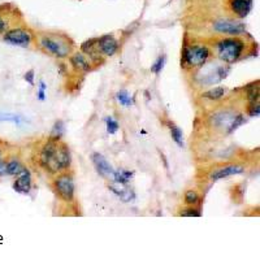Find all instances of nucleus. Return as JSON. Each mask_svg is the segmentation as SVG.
<instances>
[{
  "label": "nucleus",
  "instance_id": "obj_29",
  "mask_svg": "<svg viewBox=\"0 0 260 261\" xmlns=\"http://www.w3.org/2000/svg\"><path fill=\"white\" fill-rule=\"evenodd\" d=\"M7 174V162L4 160H0V177Z\"/></svg>",
  "mask_w": 260,
  "mask_h": 261
},
{
  "label": "nucleus",
  "instance_id": "obj_5",
  "mask_svg": "<svg viewBox=\"0 0 260 261\" xmlns=\"http://www.w3.org/2000/svg\"><path fill=\"white\" fill-rule=\"evenodd\" d=\"M53 187L56 195L62 202H72L74 198V179L71 174L60 173L53 181Z\"/></svg>",
  "mask_w": 260,
  "mask_h": 261
},
{
  "label": "nucleus",
  "instance_id": "obj_25",
  "mask_svg": "<svg viewBox=\"0 0 260 261\" xmlns=\"http://www.w3.org/2000/svg\"><path fill=\"white\" fill-rule=\"evenodd\" d=\"M248 115L251 117H259L260 115V107L259 102H251L248 104Z\"/></svg>",
  "mask_w": 260,
  "mask_h": 261
},
{
  "label": "nucleus",
  "instance_id": "obj_30",
  "mask_svg": "<svg viewBox=\"0 0 260 261\" xmlns=\"http://www.w3.org/2000/svg\"><path fill=\"white\" fill-rule=\"evenodd\" d=\"M6 27H7V22L3 20V18L0 17V32H3L4 30H6Z\"/></svg>",
  "mask_w": 260,
  "mask_h": 261
},
{
  "label": "nucleus",
  "instance_id": "obj_20",
  "mask_svg": "<svg viewBox=\"0 0 260 261\" xmlns=\"http://www.w3.org/2000/svg\"><path fill=\"white\" fill-rule=\"evenodd\" d=\"M169 130H171V135H172V138H173V141H175L178 146L182 147V144H183L182 130H181L178 126H176V125H173V123L171 125Z\"/></svg>",
  "mask_w": 260,
  "mask_h": 261
},
{
  "label": "nucleus",
  "instance_id": "obj_31",
  "mask_svg": "<svg viewBox=\"0 0 260 261\" xmlns=\"http://www.w3.org/2000/svg\"><path fill=\"white\" fill-rule=\"evenodd\" d=\"M250 2H252V0H250Z\"/></svg>",
  "mask_w": 260,
  "mask_h": 261
},
{
  "label": "nucleus",
  "instance_id": "obj_26",
  "mask_svg": "<svg viewBox=\"0 0 260 261\" xmlns=\"http://www.w3.org/2000/svg\"><path fill=\"white\" fill-rule=\"evenodd\" d=\"M46 88H47V86H46V83L42 81L41 83H39V90H38V99L39 100H45L46 99Z\"/></svg>",
  "mask_w": 260,
  "mask_h": 261
},
{
  "label": "nucleus",
  "instance_id": "obj_11",
  "mask_svg": "<svg viewBox=\"0 0 260 261\" xmlns=\"http://www.w3.org/2000/svg\"><path fill=\"white\" fill-rule=\"evenodd\" d=\"M231 8L234 15H237L240 18H243L251 12L252 2H250V0H232Z\"/></svg>",
  "mask_w": 260,
  "mask_h": 261
},
{
  "label": "nucleus",
  "instance_id": "obj_8",
  "mask_svg": "<svg viewBox=\"0 0 260 261\" xmlns=\"http://www.w3.org/2000/svg\"><path fill=\"white\" fill-rule=\"evenodd\" d=\"M245 172V168L240 164H226L221 165V167L216 168V169L211 170L210 173V179L211 181H219V179L228 178V177L237 176V174H241Z\"/></svg>",
  "mask_w": 260,
  "mask_h": 261
},
{
  "label": "nucleus",
  "instance_id": "obj_24",
  "mask_svg": "<svg viewBox=\"0 0 260 261\" xmlns=\"http://www.w3.org/2000/svg\"><path fill=\"white\" fill-rule=\"evenodd\" d=\"M106 123H107V132L110 133V134H115V133L118 130V122L113 120L112 117H107Z\"/></svg>",
  "mask_w": 260,
  "mask_h": 261
},
{
  "label": "nucleus",
  "instance_id": "obj_15",
  "mask_svg": "<svg viewBox=\"0 0 260 261\" xmlns=\"http://www.w3.org/2000/svg\"><path fill=\"white\" fill-rule=\"evenodd\" d=\"M24 172H26L25 167L18 160H16V158L7 162V174H9V176H20Z\"/></svg>",
  "mask_w": 260,
  "mask_h": 261
},
{
  "label": "nucleus",
  "instance_id": "obj_28",
  "mask_svg": "<svg viewBox=\"0 0 260 261\" xmlns=\"http://www.w3.org/2000/svg\"><path fill=\"white\" fill-rule=\"evenodd\" d=\"M24 78H25V81L29 83V85H31V86L34 85V71L27 72V73L24 76Z\"/></svg>",
  "mask_w": 260,
  "mask_h": 261
},
{
  "label": "nucleus",
  "instance_id": "obj_22",
  "mask_svg": "<svg viewBox=\"0 0 260 261\" xmlns=\"http://www.w3.org/2000/svg\"><path fill=\"white\" fill-rule=\"evenodd\" d=\"M201 211L191 206H187V208H183L182 211L180 212V216H183V217H199L201 216Z\"/></svg>",
  "mask_w": 260,
  "mask_h": 261
},
{
  "label": "nucleus",
  "instance_id": "obj_4",
  "mask_svg": "<svg viewBox=\"0 0 260 261\" xmlns=\"http://www.w3.org/2000/svg\"><path fill=\"white\" fill-rule=\"evenodd\" d=\"M211 51L207 46H190L182 52L183 65L186 68H201L208 61Z\"/></svg>",
  "mask_w": 260,
  "mask_h": 261
},
{
  "label": "nucleus",
  "instance_id": "obj_18",
  "mask_svg": "<svg viewBox=\"0 0 260 261\" xmlns=\"http://www.w3.org/2000/svg\"><path fill=\"white\" fill-rule=\"evenodd\" d=\"M183 200H185V204H186V206L194 207L199 203V194L195 190H187L186 192H185Z\"/></svg>",
  "mask_w": 260,
  "mask_h": 261
},
{
  "label": "nucleus",
  "instance_id": "obj_1",
  "mask_svg": "<svg viewBox=\"0 0 260 261\" xmlns=\"http://www.w3.org/2000/svg\"><path fill=\"white\" fill-rule=\"evenodd\" d=\"M71 161L69 147L62 142L50 139L39 148L38 162L50 173L56 174L68 169Z\"/></svg>",
  "mask_w": 260,
  "mask_h": 261
},
{
  "label": "nucleus",
  "instance_id": "obj_27",
  "mask_svg": "<svg viewBox=\"0 0 260 261\" xmlns=\"http://www.w3.org/2000/svg\"><path fill=\"white\" fill-rule=\"evenodd\" d=\"M0 121H12V122L18 123L20 122V118L13 115H0Z\"/></svg>",
  "mask_w": 260,
  "mask_h": 261
},
{
  "label": "nucleus",
  "instance_id": "obj_7",
  "mask_svg": "<svg viewBox=\"0 0 260 261\" xmlns=\"http://www.w3.org/2000/svg\"><path fill=\"white\" fill-rule=\"evenodd\" d=\"M213 29L220 34H229V36H241L246 32V26L242 22L234 20H219L213 24Z\"/></svg>",
  "mask_w": 260,
  "mask_h": 261
},
{
  "label": "nucleus",
  "instance_id": "obj_21",
  "mask_svg": "<svg viewBox=\"0 0 260 261\" xmlns=\"http://www.w3.org/2000/svg\"><path fill=\"white\" fill-rule=\"evenodd\" d=\"M62 133H64V125H62L61 121H59V122L55 123V126H53L52 134H51L50 139H53V141H60Z\"/></svg>",
  "mask_w": 260,
  "mask_h": 261
},
{
  "label": "nucleus",
  "instance_id": "obj_9",
  "mask_svg": "<svg viewBox=\"0 0 260 261\" xmlns=\"http://www.w3.org/2000/svg\"><path fill=\"white\" fill-rule=\"evenodd\" d=\"M117 50L118 42L113 36H103L102 38H96V51L99 55L111 57L117 52Z\"/></svg>",
  "mask_w": 260,
  "mask_h": 261
},
{
  "label": "nucleus",
  "instance_id": "obj_19",
  "mask_svg": "<svg viewBox=\"0 0 260 261\" xmlns=\"http://www.w3.org/2000/svg\"><path fill=\"white\" fill-rule=\"evenodd\" d=\"M116 97H117L118 103L124 107H130L132 104H133V97L130 96V94L126 91V90H121V91H118L117 95H116Z\"/></svg>",
  "mask_w": 260,
  "mask_h": 261
},
{
  "label": "nucleus",
  "instance_id": "obj_13",
  "mask_svg": "<svg viewBox=\"0 0 260 261\" xmlns=\"http://www.w3.org/2000/svg\"><path fill=\"white\" fill-rule=\"evenodd\" d=\"M13 188L20 194H27L29 192L30 188H31V177H30V173L27 170L18 176V178L13 183Z\"/></svg>",
  "mask_w": 260,
  "mask_h": 261
},
{
  "label": "nucleus",
  "instance_id": "obj_12",
  "mask_svg": "<svg viewBox=\"0 0 260 261\" xmlns=\"http://www.w3.org/2000/svg\"><path fill=\"white\" fill-rule=\"evenodd\" d=\"M71 64L72 67L78 72H82V73H87V72L91 69V65H90L89 60L85 56V53L77 52L74 53L73 56H71Z\"/></svg>",
  "mask_w": 260,
  "mask_h": 261
},
{
  "label": "nucleus",
  "instance_id": "obj_2",
  "mask_svg": "<svg viewBox=\"0 0 260 261\" xmlns=\"http://www.w3.org/2000/svg\"><path fill=\"white\" fill-rule=\"evenodd\" d=\"M38 39V46L43 52L52 55L53 57L57 59H65L68 57L72 52V44L69 42V38L65 36H59V34H41L37 37Z\"/></svg>",
  "mask_w": 260,
  "mask_h": 261
},
{
  "label": "nucleus",
  "instance_id": "obj_16",
  "mask_svg": "<svg viewBox=\"0 0 260 261\" xmlns=\"http://www.w3.org/2000/svg\"><path fill=\"white\" fill-rule=\"evenodd\" d=\"M226 92V87L224 86H219V87H213L211 90H208L207 92H204L203 97L211 100V102H217V100L222 99V96Z\"/></svg>",
  "mask_w": 260,
  "mask_h": 261
},
{
  "label": "nucleus",
  "instance_id": "obj_17",
  "mask_svg": "<svg viewBox=\"0 0 260 261\" xmlns=\"http://www.w3.org/2000/svg\"><path fill=\"white\" fill-rule=\"evenodd\" d=\"M133 177V173L129 172V170H115L112 176V181L113 182H118V183H124V185H127L130 182V179Z\"/></svg>",
  "mask_w": 260,
  "mask_h": 261
},
{
  "label": "nucleus",
  "instance_id": "obj_3",
  "mask_svg": "<svg viewBox=\"0 0 260 261\" xmlns=\"http://www.w3.org/2000/svg\"><path fill=\"white\" fill-rule=\"evenodd\" d=\"M246 43L238 36L222 38L216 43V52L219 59L226 64H234L242 57Z\"/></svg>",
  "mask_w": 260,
  "mask_h": 261
},
{
  "label": "nucleus",
  "instance_id": "obj_10",
  "mask_svg": "<svg viewBox=\"0 0 260 261\" xmlns=\"http://www.w3.org/2000/svg\"><path fill=\"white\" fill-rule=\"evenodd\" d=\"M91 160L94 162L95 168H96L98 173L101 174L102 177H106V178H112L115 170H113V168L111 167L110 162L107 161V158L102 153H92Z\"/></svg>",
  "mask_w": 260,
  "mask_h": 261
},
{
  "label": "nucleus",
  "instance_id": "obj_6",
  "mask_svg": "<svg viewBox=\"0 0 260 261\" xmlns=\"http://www.w3.org/2000/svg\"><path fill=\"white\" fill-rule=\"evenodd\" d=\"M31 39V32L29 30L20 29V27L9 30L4 34V41L7 43L12 44V46H18V47H29Z\"/></svg>",
  "mask_w": 260,
  "mask_h": 261
},
{
  "label": "nucleus",
  "instance_id": "obj_14",
  "mask_svg": "<svg viewBox=\"0 0 260 261\" xmlns=\"http://www.w3.org/2000/svg\"><path fill=\"white\" fill-rule=\"evenodd\" d=\"M110 188L111 190L115 192L116 195H118V197L121 198L124 202H132V200L134 199V192L130 188L126 187V185H124V183H118V182H113L110 185Z\"/></svg>",
  "mask_w": 260,
  "mask_h": 261
},
{
  "label": "nucleus",
  "instance_id": "obj_23",
  "mask_svg": "<svg viewBox=\"0 0 260 261\" xmlns=\"http://www.w3.org/2000/svg\"><path fill=\"white\" fill-rule=\"evenodd\" d=\"M164 64H166V56L164 55L159 56L156 61L154 62V65L151 67V72H154L155 74H159L160 72L162 71V67H164Z\"/></svg>",
  "mask_w": 260,
  "mask_h": 261
}]
</instances>
